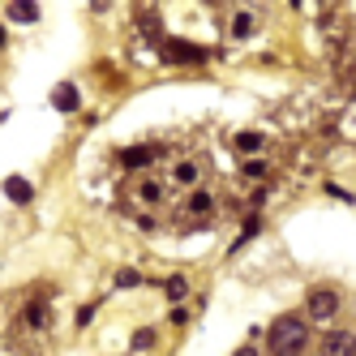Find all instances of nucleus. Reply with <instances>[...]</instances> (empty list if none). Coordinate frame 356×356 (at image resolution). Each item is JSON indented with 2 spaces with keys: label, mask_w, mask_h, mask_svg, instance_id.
<instances>
[{
  "label": "nucleus",
  "mask_w": 356,
  "mask_h": 356,
  "mask_svg": "<svg viewBox=\"0 0 356 356\" xmlns=\"http://www.w3.org/2000/svg\"><path fill=\"white\" fill-rule=\"evenodd\" d=\"M211 52L207 47H193V43H185V39H168L163 43V60H172V65H202Z\"/></svg>",
  "instance_id": "nucleus-7"
},
{
  "label": "nucleus",
  "mask_w": 356,
  "mask_h": 356,
  "mask_svg": "<svg viewBox=\"0 0 356 356\" xmlns=\"http://www.w3.org/2000/svg\"><path fill=\"white\" fill-rule=\"evenodd\" d=\"M172 189H185V193H193V189H202V181H207V163L202 159H181L172 168Z\"/></svg>",
  "instance_id": "nucleus-6"
},
{
  "label": "nucleus",
  "mask_w": 356,
  "mask_h": 356,
  "mask_svg": "<svg viewBox=\"0 0 356 356\" xmlns=\"http://www.w3.org/2000/svg\"><path fill=\"white\" fill-rule=\"evenodd\" d=\"M5 13L13 22H39V5H5Z\"/></svg>",
  "instance_id": "nucleus-15"
},
{
  "label": "nucleus",
  "mask_w": 356,
  "mask_h": 356,
  "mask_svg": "<svg viewBox=\"0 0 356 356\" xmlns=\"http://www.w3.org/2000/svg\"><path fill=\"white\" fill-rule=\"evenodd\" d=\"M245 176H249V181H262V176H266V163H245Z\"/></svg>",
  "instance_id": "nucleus-18"
},
{
  "label": "nucleus",
  "mask_w": 356,
  "mask_h": 356,
  "mask_svg": "<svg viewBox=\"0 0 356 356\" xmlns=\"http://www.w3.org/2000/svg\"><path fill=\"white\" fill-rule=\"evenodd\" d=\"M343 309V296L335 288H314L309 296H305V314H309V322H330V318H339Z\"/></svg>",
  "instance_id": "nucleus-4"
},
{
  "label": "nucleus",
  "mask_w": 356,
  "mask_h": 356,
  "mask_svg": "<svg viewBox=\"0 0 356 356\" xmlns=\"http://www.w3.org/2000/svg\"><path fill=\"white\" fill-rule=\"evenodd\" d=\"M232 356H262V352H258V348H253V343H245V348H236Z\"/></svg>",
  "instance_id": "nucleus-19"
},
{
  "label": "nucleus",
  "mask_w": 356,
  "mask_h": 356,
  "mask_svg": "<svg viewBox=\"0 0 356 356\" xmlns=\"http://www.w3.org/2000/svg\"><path fill=\"white\" fill-rule=\"evenodd\" d=\"M322 356H356V335L352 330H330L322 339Z\"/></svg>",
  "instance_id": "nucleus-9"
},
{
  "label": "nucleus",
  "mask_w": 356,
  "mask_h": 356,
  "mask_svg": "<svg viewBox=\"0 0 356 356\" xmlns=\"http://www.w3.org/2000/svg\"><path fill=\"white\" fill-rule=\"evenodd\" d=\"M266 348H270L275 356H300L305 348H309V322H305L300 314L275 318L270 330H266Z\"/></svg>",
  "instance_id": "nucleus-1"
},
{
  "label": "nucleus",
  "mask_w": 356,
  "mask_h": 356,
  "mask_svg": "<svg viewBox=\"0 0 356 356\" xmlns=\"http://www.w3.org/2000/svg\"><path fill=\"white\" fill-rule=\"evenodd\" d=\"M150 348H155V330H138V335H134V352H150Z\"/></svg>",
  "instance_id": "nucleus-16"
},
{
  "label": "nucleus",
  "mask_w": 356,
  "mask_h": 356,
  "mask_svg": "<svg viewBox=\"0 0 356 356\" xmlns=\"http://www.w3.org/2000/svg\"><path fill=\"white\" fill-rule=\"evenodd\" d=\"M155 159H159V146H129V150H120V163L129 168V172H138V176L155 163Z\"/></svg>",
  "instance_id": "nucleus-8"
},
{
  "label": "nucleus",
  "mask_w": 356,
  "mask_h": 356,
  "mask_svg": "<svg viewBox=\"0 0 356 356\" xmlns=\"http://www.w3.org/2000/svg\"><path fill=\"white\" fill-rule=\"evenodd\" d=\"M78 104H82V95H78V86H73V82H60L52 90V108L56 112H78Z\"/></svg>",
  "instance_id": "nucleus-10"
},
{
  "label": "nucleus",
  "mask_w": 356,
  "mask_h": 356,
  "mask_svg": "<svg viewBox=\"0 0 356 356\" xmlns=\"http://www.w3.org/2000/svg\"><path fill=\"white\" fill-rule=\"evenodd\" d=\"M168 193H172V181L168 176H150V172L129 176V185H124V197H129L134 207H146V211L168 207Z\"/></svg>",
  "instance_id": "nucleus-2"
},
{
  "label": "nucleus",
  "mask_w": 356,
  "mask_h": 356,
  "mask_svg": "<svg viewBox=\"0 0 356 356\" xmlns=\"http://www.w3.org/2000/svg\"><path fill=\"white\" fill-rule=\"evenodd\" d=\"M232 146L241 150V155H258V150L266 146V138H262V134H253V129H245V134L232 138Z\"/></svg>",
  "instance_id": "nucleus-13"
},
{
  "label": "nucleus",
  "mask_w": 356,
  "mask_h": 356,
  "mask_svg": "<svg viewBox=\"0 0 356 356\" xmlns=\"http://www.w3.org/2000/svg\"><path fill=\"white\" fill-rule=\"evenodd\" d=\"M138 284H142L138 270H120V275H116V288H138Z\"/></svg>",
  "instance_id": "nucleus-17"
},
{
  "label": "nucleus",
  "mask_w": 356,
  "mask_h": 356,
  "mask_svg": "<svg viewBox=\"0 0 356 356\" xmlns=\"http://www.w3.org/2000/svg\"><path fill=\"white\" fill-rule=\"evenodd\" d=\"M5 193H9V202H17V207H26V202L35 197L31 181H22V176H9V181H5Z\"/></svg>",
  "instance_id": "nucleus-12"
},
{
  "label": "nucleus",
  "mask_w": 356,
  "mask_h": 356,
  "mask_svg": "<svg viewBox=\"0 0 356 356\" xmlns=\"http://www.w3.org/2000/svg\"><path fill=\"white\" fill-rule=\"evenodd\" d=\"M215 193L211 189H193L185 202H181V227H207L215 219Z\"/></svg>",
  "instance_id": "nucleus-3"
},
{
  "label": "nucleus",
  "mask_w": 356,
  "mask_h": 356,
  "mask_svg": "<svg viewBox=\"0 0 356 356\" xmlns=\"http://www.w3.org/2000/svg\"><path fill=\"white\" fill-rule=\"evenodd\" d=\"M253 31H258V17H253L249 9H241V13H232V26H227V35H232V39H249Z\"/></svg>",
  "instance_id": "nucleus-11"
},
{
  "label": "nucleus",
  "mask_w": 356,
  "mask_h": 356,
  "mask_svg": "<svg viewBox=\"0 0 356 356\" xmlns=\"http://www.w3.org/2000/svg\"><path fill=\"white\" fill-rule=\"evenodd\" d=\"M47 326H52V305H47V292H39L22 305V330L26 335H47Z\"/></svg>",
  "instance_id": "nucleus-5"
},
{
  "label": "nucleus",
  "mask_w": 356,
  "mask_h": 356,
  "mask_svg": "<svg viewBox=\"0 0 356 356\" xmlns=\"http://www.w3.org/2000/svg\"><path fill=\"white\" fill-rule=\"evenodd\" d=\"M163 292H168V300H176V305H181V300L189 296V279H185V275H172V279H163Z\"/></svg>",
  "instance_id": "nucleus-14"
}]
</instances>
